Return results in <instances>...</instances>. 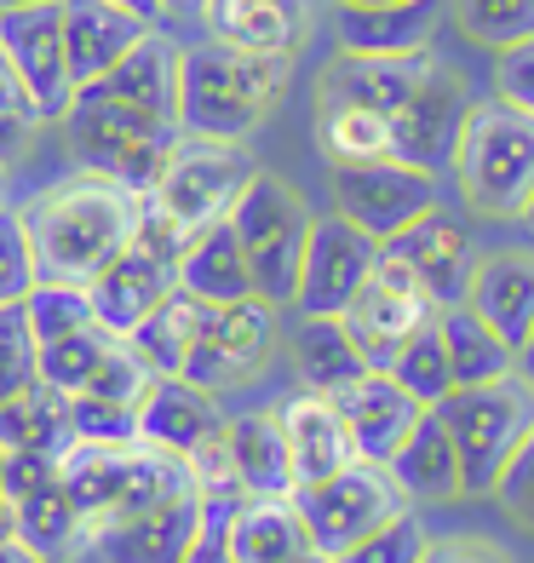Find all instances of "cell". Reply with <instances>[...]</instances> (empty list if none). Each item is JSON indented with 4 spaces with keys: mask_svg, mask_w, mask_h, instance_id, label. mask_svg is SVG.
I'll return each instance as SVG.
<instances>
[{
    "mask_svg": "<svg viewBox=\"0 0 534 563\" xmlns=\"http://www.w3.org/2000/svg\"><path fill=\"white\" fill-rule=\"evenodd\" d=\"M41 282H87L138 236V196L104 173L75 167L18 208Z\"/></svg>",
    "mask_w": 534,
    "mask_h": 563,
    "instance_id": "1",
    "label": "cell"
},
{
    "mask_svg": "<svg viewBox=\"0 0 534 563\" xmlns=\"http://www.w3.org/2000/svg\"><path fill=\"white\" fill-rule=\"evenodd\" d=\"M253 167L259 162H253L247 144L178 133L162 173H156V185L138 196V236L133 242H144L167 265H178V253L190 247V236H201L219 219H231Z\"/></svg>",
    "mask_w": 534,
    "mask_h": 563,
    "instance_id": "2",
    "label": "cell"
},
{
    "mask_svg": "<svg viewBox=\"0 0 534 563\" xmlns=\"http://www.w3.org/2000/svg\"><path fill=\"white\" fill-rule=\"evenodd\" d=\"M293 64L282 53H242L224 41H196L178 53V133L201 139H231L247 144L276 115V104L293 87Z\"/></svg>",
    "mask_w": 534,
    "mask_h": 563,
    "instance_id": "3",
    "label": "cell"
},
{
    "mask_svg": "<svg viewBox=\"0 0 534 563\" xmlns=\"http://www.w3.org/2000/svg\"><path fill=\"white\" fill-rule=\"evenodd\" d=\"M454 185L477 219H518L534 196V110L477 98L454 150Z\"/></svg>",
    "mask_w": 534,
    "mask_h": 563,
    "instance_id": "4",
    "label": "cell"
},
{
    "mask_svg": "<svg viewBox=\"0 0 534 563\" xmlns=\"http://www.w3.org/2000/svg\"><path fill=\"white\" fill-rule=\"evenodd\" d=\"M64 139L75 150V167L87 173H104L115 185H126L133 196H144L156 185V173L167 162V150L178 139V121L162 110H144V104H126V98H104L81 87L75 104L64 110Z\"/></svg>",
    "mask_w": 534,
    "mask_h": 563,
    "instance_id": "5",
    "label": "cell"
},
{
    "mask_svg": "<svg viewBox=\"0 0 534 563\" xmlns=\"http://www.w3.org/2000/svg\"><path fill=\"white\" fill-rule=\"evenodd\" d=\"M437 420L448 426L454 454H460V495L489 500L505 460L518 454L534 426V386L518 368L505 379H489V386H454L437 402Z\"/></svg>",
    "mask_w": 534,
    "mask_h": 563,
    "instance_id": "6",
    "label": "cell"
},
{
    "mask_svg": "<svg viewBox=\"0 0 534 563\" xmlns=\"http://www.w3.org/2000/svg\"><path fill=\"white\" fill-rule=\"evenodd\" d=\"M311 208L293 178L270 173V167H253V178L242 185L236 208H231V230L247 253V271H253V294L276 311L293 305L299 288V260H304V236H311Z\"/></svg>",
    "mask_w": 534,
    "mask_h": 563,
    "instance_id": "7",
    "label": "cell"
},
{
    "mask_svg": "<svg viewBox=\"0 0 534 563\" xmlns=\"http://www.w3.org/2000/svg\"><path fill=\"white\" fill-rule=\"evenodd\" d=\"M224 420L231 415L219 408L213 391L173 374V379H156L138 402V443L185 460L196 472V489H224V483H236L231 449H224Z\"/></svg>",
    "mask_w": 534,
    "mask_h": 563,
    "instance_id": "8",
    "label": "cell"
},
{
    "mask_svg": "<svg viewBox=\"0 0 534 563\" xmlns=\"http://www.w3.org/2000/svg\"><path fill=\"white\" fill-rule=\"evenodd\" d=\"M402 506L409 500L397 495L391 472L374 466V460H351V466L293 489V511L304 523V541H311L316 552H327V558L351 552L363 534H374L386 518H397Z\"/></svg>",
    "mask_w": 534,
    "mask_h": 563,
    "instance_id": "9",
    "label": "cell"
},
{
    "mask_svg": "<svg viewBox=\"0 0 534 563\" xmlns=\"http://www.w3.org/2000/svg\"><path fill=\"white\" fill-rule=\"evenodd\" d=\"M282 351V311L265 299H236V305H213L208 328L185 363V379H196L201 391H242L253 386Z\"/></svg>",
    "mask_w": 534,
    "mask_h": 563,
    "instance_id": "10",
    "label": "cell"
},
{
    "mask_svg": "<svg viewBox=\"0 0 534 563\" xmlns=\"http://www.w3.org/2000/svg\"><path fill=\"white\" fill-rule=\"evenodd\" d=\"M327 196L334 213L368 230L374 242H391L397 230H409L431 208H443V178H431L409 162H356V167H327Z\"/></svg>",
    "mask_w": 534,
    "mask_h": 563,
    "instance_id": "11",
    "label": "cell"
},
{
    "mask_svg": "<svg viewBox=\"0 0 534 563\" xmlns=\"http://www.w3.org/2000/svg\"><path fill=\"white\" fill-rule=\"evenodd\" d=\"M340 322L351 328V340H356L368 368H391V356L409 345L425 322H437V299L425 294V282L402 265L391 247H379L363 294L345 305Z\"/></svg>",
    "mask_w": 534,
    "mask_h": 563,
    "instance_id": "12",
    "label": "cell"
},
{
    "mask_svg": "<svg viewBox=\"0 0 534 563\" xmlns=\"http://www.w3.org/2000/svg\"><path fill=\"white\" fill-rule=\"evenodd\" d=\"M471 104H477V87L466 81V69L437 58L425 69V81L409 92V104L391 115V156L431 178L454 173V150H460Z\"/></svg>",
    "mask_w": 534,
    "mask_h": 563,
    "instance_id": "13",
    "label": "cell"
},
{
    "mask_svg": "<svg viewBox=\"0 0 534 563\" xmlns=\"http://www.w3.org/2000/svg\"><path fill=\"white\" fill-rule=\"evenodd\" d=\"M379 260V242L340 213H316L299 260V288L288 311L299 317H345V305L363 294V282Z\"/></svg>",
    "mask_w": 534,
    "mask_h": 563,
    "instance_id": "14",
    "label": "cell"
},
{
    "mask_svg": "<svg viewBox=\"0 0 534 563\" xmlns=\"http://www.w3.org/2000/svg\"><path fill=\"white\" fill-rule=\"evenodd\" d=\"M0 53H7L12 75L23 81V92L35 98L41 121H64V110L75 104V75H69V53H64V12H58V0L0 12Z\"/></svg>",
    "mask_w": 534,
    "mask_h": 563,
    "instance_id": "15",
    "label": "cell"
},
{
    "mask_svg": "<svg viewBox=\"0 0 534 563\" xmlns=\"http://www.w3.org/2000/svg\"><path fill=\"white\" fill-rule=\"evenodd\" d=\"M431 64H437L431 46H420V53H340L316 75V104H363L391 121Z\"/></svg>",
    "mask_w": 534,
    "mask_h": 563,
    "instance_id": "16",
    "label": "cell"
},
{
    "mask_svg": "<svg viewBox=\"0 0 534 563\" xmlns=\"http://www.w3.org/2000/svg\"><path fill=\"white\" fill-rule=\"evenodd\" d=\"M196 511H201V489L121 511V518L92 529V552L104 563H185L190 534H196Z\"/></svg>",
    "mask_w": 534,
    "mask_h": 563,
    "instance_id": "17",
    "label": "cell"
},
{
    "mask_svg": "<svg viewBox=\"0 0 534 563\" xmlns=\"http://www.w3.org/2000/svg\"><path fill=\"white\" fill-rule=\"evenodd\" d=\"M322 0H208V35L242 53H282L299 58L316 35Z\"/></svg>",
    "mask_w": 534,
    "mask_h": 563,
    "instance_id": "18",
    "label": "cell"
},
{
    "mask_svg": "<svg viewBox=\"0 0 534 563\" xmlns=\"http://www.w3.org/2000/svg\"><path fill=\"white\" fill-rule=\"evenodd\" d=\"M173 288H178V265H167L162 253H149L144 242H126L115 260L87 282V299H92V317L104 322L110 334L126 340Z\"/></svg>",
    "mask_w": 534,
    "mask_h": 563,
    "instance_id": "19",
    "label": "cell"
},
{
    "mask_svg": "<svg viewBox=\"0 0 534 563\" xmlns=\"http://www.w3.org/2000/svg\"><path fill=\"white\" fill-rule=\"evenodd\" d=\"M334 408H340V420L351 431L356 460H374V466H386V460L402 449V438L414 431V420L425 415L386 368H368L363 379H351L345 391H334Z\"/></svg>",
    "mask_w": 534,
    "mask_h": 563,
    "instance_id": "20",
    "label": "cell"
},
{
    "mask_svg": "<svg viewBox=\"0 0 534 563\" xmlns=\"http://www.w3.org/2000/svg\"><path fill=\"white\" fill-rule=\"evenodd\" d=\"M379 247H391L397 260L425 282V294L437 299V311L466 305V282H471V265H477V247L443 208H431L425 219H414L409 230H397V236L379 242Z\"/></svg>",
    "mask_w": 534,
    "mask_h": 563,
    "instance_id": "21",
    "label": "cell"
},
{
    "mask_svg": "<svg viewBox=\"0 0 534 563\" xmlns=\"http://www.w3.org/2000/svg\"><path fill=\"white\" fill-rule=\"evenodd\" d=\"M466 305L518 351L534 328V247L477 253L471 282H466Z\"/></svg>",
    "mask_w": 534,
    "mask_h": 563,
    "instance_id": "22",
    "label": "cell"
},
{
    "mask_svg": "<svg viewBox=\"0 0 534 563\" xmlns=\"http://www.w3.org/2000/svg\"><path fill=\"white\" fill-rule=\"evenodd\" d=\"M448 23L443 0H379V7H334L340 53H420Z\"/></svg>",
    "mask_w": 534,
    "mask_h": 563,
    "instance_id": "23",
    "label": "cell"
},
{
    "mask_svg": "<svg viewBox=\"0 0 534 563\" xmlns=\"http://www.w3.org/2000/svg\"><path fill=\"white\" fill-rule=\"evenodd\" d=\"M58 12H64V53H69L75 87H87L104 69H115L149 30H156V23H144L138 12H121L110 0H58Z\"/></svg>",
    "mask_w": 534,
    "mask_h": 563,
    "instance_id": "24",
    "label": "cell"
},
{
    "mask_svg": "<svg viewBox=\"0 0 534 563\" xmlns=\"http://www.w3.org/2000/svg\"><path fill=\"white\" fill-rule=\"evenodd\" d=\"M386 472L397 483V495L409 506H448L460 500V454H454L448 426L437 420V408H425L414 431L402 438V449L386 460Z\"/></svg>",
    "mask_w": 534,
    "mask_h": 563,
    "instance_id": "25",
    "label": "cell"
},
{
    "mask_svg": "<svg viewBox=\"0 0 534 563\" xmlns=\"http://www.w3.org/2000/svg\"><path fill=\"white\" fill-rule=\"evenodd\" d=\"M276 415H282V438H288V460H293L299 483H316V477H327V472H340V466L356 460L334 397L293 391L288 402H276Z\"/></svg>",
    "mask_w": 534,
    "mask_h": 563,
    "instance_id": "26",
    "label": "cell"
},
{
    "mask_svg": "<svg viewBox=\"0 0 534 563\" xmlns=\"http://www.w3.org/2000/svg\"><path fill=\"white\" fill-rule=\"evenodd\" d=\"M224 449H231V472L247 495H293V460L282 438V415L276 408H247V415L224 420Z\"/></svg>",
    "mask_w": 534,
    "mask_h": 563,
    "instance_id": "27",
    "label": "cell"
},
{
    "mask_svg": "<svg viewBox=\"0 0 534 563\" xmlns=\"http://www.w3.org/2000/svg\"><path fill=\"white\" fill-rule=\"evenodd\" d=\"M288 334V356H293V374H299V391H316V397H334L345 391L351 379H363L368 363L356 351L351 328L340 317H299L293 311V328Z\"/></svg>",
    "mask_w": 534,
    "mask_h": 563,
    "instance_id": "28",
    "label": "cell"
},
{
    "mask_svg": "<svg viewBox=\"0 0 534 563\" xmlns=\"http://www.w3.org/2000/svg\"><path fill=\"white\" fill-rule=\"evenodd\" d=\"M178 288L208 299V305H236V299H259L253 294V271H247V253L236 242L231 219L208 224L201 236H190V247L178 253Z\"/></svg>",
    "mask_w": 534,
    "mask_h": 563,
    "instance_id": "29",
    "label": "cell"
},
{
    "mask_svg": "<svg viewBox=\"0 0 534 563\" xmlns=\"http://www.w3.org/2000/svg\"><path fill=\"white\" fill-rule=\"evenodd\" d=\"M178 53H185L178 41H167L162 30H149L115 69H104V75H98V81H87V87L104 92V98H126V104H144V110L173 115V104H178ZM75 92H81V87H75ZM173 121H178V115H173Z\"/></svg>",
    "mask_w": 534,
    "mask_h": 563,
    "instance_id": "30",
    "label": "cell"
},
{
    "mask_svg": "<svg viewBox=\"0 0 534 563\" xmlns=\"http://www.w3.org/2000/svg\"><path fill=\"white\" fill-rule=\"evenodd\" d=\"M208 317H213L208 299L173 288L156 311H149L133 334H126V345L144 356L156 379H173V374H185V363H190V351H196V340H201V328H208Z\"/></svg>",
    "mask_w": 534,
    "mask_h": 563,
    "instance_id": "31",
    "label": "cell"
},
{
    "mask_svg": "<svg viewBox=\"0 0 534 563\" xmlns=\"http://www.w3.org/2000/svg\"><path fill=\"white\" fill-rule=\"evenodd\" d=\"M18 547L35 552L41 563H75L92 552V529L81 518V506L64 495L58 477L18 500Z\"/></svg>",
    "mask_w": 534,
    "mask_h": 563,
    "instance_id": "32",
    "label": "cell"
},
{
    "mask_svg": "<svg viewBox=\"0 0 534 563\" xmlns=\"http://www.w3.org/2000/svg\"><path fill=\"white\" fill-rule=\"evenodd\" d=\"M69 443H75L69 397H58L53 386L30 379L18 397L0 402V449H7V454H46V460H58Z\"/></svg>",
    "mask_w": 534,
    "mask_h": 563,
    "instance_id": "33",
    "label": "cell"
},
{
    "mask_svg": "<svg viewBox=\"0 0 534 563\" xmlns=\"http://www.w3.org/2000/svg\"><path fill=\"white\" fill-rule=\"evenodd\" d=\"M437 334H443V351H448L454 386H489V379H505L518 368V351L505 345L471 305H448V311H437Z\"/></svg>",
    "mask_w": 534,
    "mask_h": 563,
    "instance_id": "34",
    "label": "cell"
},
{
    "mask_svg": "<svg viewBox=\"0 0 534 563\" xmlns=\"http://www.w3.org/2000/svg\"><path fill=\"white\" fill-rule=\"evenodd\" d=\"M304 523L293 511V495H247L231 523V563H282L304 552Z\"/></svg>",
    "mask_w": 534,
    "mask_h": 563,
    "instance_id": "35",
    "label": "cell"
},
{
    "mask_svg": "<svg viewBox=\"0 0 534 563\" xmlns=\"http://www.w3.org/2000/svg\"><path fill=\"white\" fill-rule=\"evenodd\" d=\"M316 150L327 167L386 162L391 156V121L363 104H316Z\"/></svg>",
    "mask_w": 534,
    "mask_h": 563,
    "instance_id": "36",
    "label": "cell"
},
{
    "mask_svg": "<svg viewBox=\"0 0 534 563\" xmlns=\"http://www.w3.org/2000/svg\"><path fill=\"white\" fill-rule=\"evenodd\" d=\"M121 334H110L104 322H87V328H75V334H64V340H46V345H35V379L53 386L58 397H81L92 368L104 363V351Z\"/></svg>",
    "mask_w": 534,
    "mask_h": 563,
    "instance_id": "37",
    "label": "cell"
},
{
    "mask_svg": "<svg viewBox=\"0 0 534 563\" xmlns=\"http://www.w3.org/2000/svg\"><path fill=\"white\" fill-rule=\"evenodd\" d=\"M443 7L454 30L477 46H489V53L534 41V0H443Z\"/></svg>",
    "mask_w": 534,
    "mask_h": 563,
    "instance_id": "38",
    "label": "cell"
},
{
    "mask_svg": "<svg viewBox=\"0 0 534 563\" xmlns=\"http://www.w3.org/2000/svg\"><path fill=\"white\" fill-rule=\"evenodd\" d=\"M386 374H391L420 408H437V402L454 391V374H448V351H443L437 322H425L420 334L391 356V368H386Z\"/></svg>",
    "mask_w": 534,
    "mask_h": 563,
    "instance_id": "39",
    "label": "cell"
},
{
    "mask_svg": "<svg viewBox=\"0 0 534 563\" xmlns=\"http://www.w3.org/2000/svg\"><path fill=\"white\" fill-rule=\"evenodd\" d=\"M18 311H23V322H30V340H35V345L64 340V334H75V328L98 322L87 288H75V282H35L30 299H23Z\"/></svg>",
    "mask_w": 534,
    "mask_h": 563,
    "instance_id": "40",
    "label": "cell"
},
{
    "mask_svg": "<svg viewBox=\"0 0 534 563\" xmlns=\"http://www.w3.org/2000/svg\"><path fill=\"white\" fill-rule=\"evenodd\" d=\"M41 110H35V98L23 92V81L12 75V64H7V53H0V167H18L23 156L35 150V139H41Z\"/></svg>",
    "mask_w": 534,
    "mask_h": 563,
    "instance_id": "41",
    "label": "cell"
},
{
    "mask_svg": "<svg viewBox=\"0 0 534 563\" xmlns=\"http://www.w3.org/2000/svg\"><path fill=\"white\" fill-rule=\"evenodd\" d=\"M247 500L242 483H224V489H201V511H196V534L185 563H231V523L236 506Z\"/></svg>",
    "mask_w": 534,
    "mask_h": 563,
    "instance_id": "42",
    "label": "cell"
},
{
    "mask_svg": "<svg viewBox=\"0 0 534 563\" xmlns=\"http://www.w3.org/2000/svg\"><path fill=\"white\" fill-rule=\"evenodd\" d=\"M425 547H431L425 523L414 518V506H402L397 518H386L374 534H363V541H356L351 552H340L334 563H420Z\"/></svg>",
    "mask_w": 534,
    "mask_h": 563,
    "instance_id": "43",
    "label": "cell"
},
{
    "mask_svg": "<svg viewBox=\"0 0 534 563\" xmlns=\"http://www.w3.org/2000/svg\"><path fill=\"white\" fill-rule=\"evenodd\" d=\"M149 386H156L149 363H144V356H138L133 345H126V340H115V345L104 351V363L92 368V379H87V391H81V397H110V402L138 408Z\"/></svg>",
    "mask_w": 534,
    "mask_h": 563,
    "instance_id": "44",
    "label": "cell"
},
{
    "mask_svg": "<svg viewBox=\"0 0 534 563\" xmlns=\"http://www.w3.org/2000/svg\"><path fill=\"white\" fill-rule=\"evenodd\" d=\"M75 443H138V408L110 397H69Z\"/></svg>",
    "mask_w": 534,
    "mask_h": 563,
    "instance_id": "45",
    "label": "cell"
},
{
    "mask_svg": "<svg viewBox=\"0 0 534 563\" xmlns=\"http://www.w3.org/2000/svg\"><path fill=\"white\" fill-rule=\"evenodd\" d=\"M35 253L30 236H23V219L18 208H0V305H23L35 288Z\"/></svg>",
    "mask_w": 534,
    "mask_h": 563,
    "instance_id": "46",
    "label": "cell"
},
{
    "mask_svg": "<svg viewBox=\"0 0 534 563\" xmlns=\"http://www.w3.org/2000/svg\"><path fill=\"white\" fill-rule=\"evenodd\" d=\"M35 379V340L18 305H0V402L18 397Z\"/></svg>",
    "mask_w": 534,
    "mask_h": 563,
    "instance_id": "47",
    "label": "cell"
},
{
    "mask_svg": "<svg viewBox=\"0 0 534 563\" xmlns=\"http://www.w3.org/2000/svg\"><path fill=\"white\" fill-rule=\"evenodd\" d=\"M489 500H494L512 523L534 529V426H529V438L518 443V454L505 460V472H500V483H494Z\"/></svg>",
    "mask_w": 534,
    "mask_h": 563,
    "instance_id": "48",
    "label": "cell"
},
{
    "mask_svg": "<svg viewBox=\"0 0 534 563\" xmlns=\"http://www.w3.org/2000/svg\"><path fill=\"white\" fill-rule=\"evenodd\" d=\"M494 98H505L518 110H534V41L494 53Z\"/></svg>",
    "mask_w": 534,
    "mask_h": 563,
    "instance_id": "49",
    "label": "cell"
},
{
    "mask_svg": "<svg viewBox=\"0 0 534 563\" xmlns=\"http://www.w3.org/2000/svg\"><path fill=\"white\" fill-rule=\"evenodd\" d=\"M420 563H518L500 541L489 534H443V541H431Z\"/></svg>",
    "mask_w": 534,
    "mask_h": 563,
    "instance_id": "50",
    "label": "cell"
},
{
    "mask_svg": "<svg viewBox=\"0 0 534 563\" xmlns=\"http://www.w3.org/2000/svg\"><path fill=\"white\" fill-rule=\"evenodd\" d=\"M53 477H58V460H46V454H7V472H0V483H7L12 500L46 489Z\"/></svg>",
    "mask_w": 534,
    "mask_h": 563,
    "instance_id": "51",
    "label": "cell"
},
{
    "mask_svg": "<svg viewBox=\"0 0 534 563\" xmlns=\"http://www.w3.org/2000/svg\"><path fill=\"white\" fill-rule=\"evenodd\" d=\"M162 18H208V0H162Z\"/></svg>",
    "mask_w": 534,
    "mask_h": 563,
    "instance_id": "52",
    "label": "cell"
},
{
    "mask_svg": "<svg viewBox=\"0 0 534 563\" xmlns=\"http://www.w3.org/2000/svg\"><path fill=\"white\" fill-rule=\"evenodd\" d=\"M110 7H121V12H138L144 23H162V0H110Z\"/></svg>",
    "mask_w": 534,
    "mask_h": 563,
    "instance_id": "53",
    "label": "cell"
},
{
    "mask_svg": "<svg viewBox=\"0 0 534 563\" xmlns=\"http://www.w3.org/2000/svg\"><path fill=\"white\" fill-rule=\"evenodd\" d=\"M518 374H523L529 386H534V328H529V340L518 345Z\"/></svg>",
    "mask_w": 534,
    "mask_h": 563,
    "instance_id": "54",
    "label": "cell"
},
{
    "mask_svg": "<svg viewBox=\"0 0 534 563\" xmlns=\"http://www.w3.org/2000/svg\"><path fill=\"white\" fill-rule=\"evenodd\" d=\"M0 563H41L35 552H23L18 541H0Z\"/></svg>",
    "mask_w": 534,
    "mask_h": 563,
    "instance_id": "55",
    "label": "cell"
},
{
    "mask_svg": "<svg viewBox=\"0 0 534 563\" xmlns=\"http://www.w3.org/2000/svg\"><path fill=\"white\" fill-rule=\"evenodd\" d=\"M282 563H334V558L316 552V547H304V552H293V558H282Z\"/></svg>",
    "mask_w": 534,
    "mask_h": 563,
    "instance_id": "56",
    "label": "cell"
},
{
    "mask_svg": "<svg viewBox=\"0 0 534 563\" xmlns=\"http://www.w3.org/2000/svg\"><path fill=\"white\" fill-rule=\"evenodd\" d=\"M518 219H523V230H529V236H534V196H529V208H523Z\"/></svg>",
    "mask_w": 534,
    "mask_h": 563,
    "instance_id": "57",
    "label": "cell"
},
{
    "mask_svg": "<svg viewBox=\"0 0 534 563\" xmlns=\"http://www.w3.org/2000/svg\"><path fill=\"white\" fill-rule=\"evenodd\" d=\"M327 7H379V0H327Z\"/></svg>",
    "mask_w": 534,
    "mask_h": 563,
    "instance_id": "58",
    "label": "cell"
},
{
    "mask_svg": "<svg viewBox=\"0 0 534 563\" xmlns=\"http://www.w3.org/2000/svg\"><path fill=\"white\" fill-rule=\"evenodd\" d=\"M12 7H41V0H0V12H12Z\"/></svg>",
    "mask_w": 534,
    "mask_h": 563,
    "instance_id": "59",
    "label": "cell"
},
{
    "mask_svg": "<svg viewBox=\"0 0 534 563\" xmlns=\"http://www.w3.org/2000/svg\"><path fill=\"white\" fill-rule=\"evenodd\" d=\"M0 208H7V167H0Z\"/></svg>",
    "mask_w": 534,
    "mask_h": 563,
    "instance_id": "60",
    "label": "cell"
}]
</instances>
